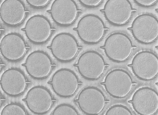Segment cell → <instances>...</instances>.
<instances>
[{
  "instance_id": "obj_1",
  "label": "cell",
  "mask_w": 158,
  "mask_h": 115,
  "mask_svg": "<svg viewBox=\"0 0 158 115\" xmlns=\"http://www.w3.org/2000/svg\"><path fill=\"white\" fill-rule=\"evenodd\" d=\"M101 48L110 60L122 63L128 60L136 47L126 34L115 32L106 38L104 45Z\"/></svg>"
},
{
  "instance_id": "obj_2",
  "label": "cell",
  "mask_w": 158,
  "mask_h": 115,
  "mask_svg": "<svg viewBox=\"0 0 158 115\" xmlns=\"http://www.w3.org/2000/svg\"><path fill=\"white\" fill-rule=\"evenodd\" d=\"M101 84L110 96L121 99L130 94L136 83L128 71L124 69H115L106 75Z\"/></svg>"
},
{
  "instance_id": "obj_3",
  "label": "cell",
  "mask_w": 158,
  "mask_h": 115,
  "mask_svg": "<svg viewBox=\"0 0 158 115\" xmlns=\"http://www.w3.org/2000/svg\"><path fill=\"white\" fill-rule=\"evenodd\" d=\"M74 66L83 78L94 81L101 78L108 65L99 53L95 51H88L81 55Z\"/></svg>"
},
{
  "instance_id": "obj_4",
  "label": "cell",
  "mask_w": 158,
  "mask_h": 115,
  "mask_svg": "<svg viewBox=\"0 0 158 115\" xmlns=\"http://www.w3.org/2000/svg\"><path fill=\"white\" fill-rule=\"evenodd\" d=\"M85 43L97 44L104 37L108 28L102 19L97 15L87 14L82 17L74 29Z\"/></svg>"
},
{
  "instance_id": "obj_5",
  "label": "cell",
  "mask_w": 158,
  "mask_h": 115,
  "mask_svg": "<svg viewBox=\"0 0 158 115\" xmlns=\"http://www.w3.org/2000/svg\"><path fill=\"white\" fill-rule=\"evenodd\" d=\"M128 66L137 78L149 81L158 75V57L152 51H141L133 57Z\"/></svg>"
},
{
  "instance_id": "obj_6",
  "label": "cell",
  "mask_w": 158,
  "mask_h": 115,
  "mask_svg": "<svg viewBox=\"0 0 158 115\" xmlns=\"http://www.w3.org/2000/svg\"><path fill=\"white\" fill-rule=\"evenodd\" d=\"M48 48L57 60L67 63L75 58L81 47L73 35L61 33L53 38Z\"/></svg>"
},
{
  "instance_id": "obj_7",
  "label": "cell",
  "mask_w": 158,
  "mask_h": 115,
  "mask_svg": "<svg viewBox=\"0 0 158 115\" xmlns=\"http://www.w3.org/2000/svg\"><path fill=\"white\" fill-rule=\"evenodd\" d=\"M74 101L81 110L86 115H99L109 103L102 90L93 86L82 89Z\"/></svg>"
},
{
  "instance_id": "obj_8",
  "label": "cell",
  "mask_w": 158,
  "mask_h": 115,
  "mask_svg": "<svg viewBox=\"0 0 158 115\" xmlns=\"http://www.w3.org/2000/svg\"><path fill=\"white\" fill-rule=\"evenodd\" d=\"M129 30L137 41L151 44L158 38V19L150 14H143L134 19Z\"/></svg>"
},
{
  "instance_id": "obj_9",
  "label": "cell",
  "mask_w": 158,
  "mask_h": 115,
  "mask_svg": "<svg viewBox=\"0 0 158 115\" xmlns=\"http://www.w3.org/2000/svg\"><path fill=\"white\" fill-rule=\"evenodd\" d=\"M48 83L55 93L62 98H70L77 92L81 83L76 74L69 69H61L52 75Z\"/></svg>"
},
{
  "instance_id": "obj_10",
  "label": "cell",
  "mask_w": 158,
  "mask_h": 115,
  "mask_svg": "<svg viewBox=\"0 0 158 115\" xmlns=\"http://www.w3.org/2000/svg\"><path fill=\"white\" fill-rule=\"evenodd\" d=\"M135 10L129 0H107L102 11L109 23L122 26L130 21Z\"/></svg>"
},
{
  "instance_id": "obj_11",
  "label": "cell",
  "mask_w": 158,
  "mask_h": 115,
  "mask_svg": "<svg viewBox=\"0 0 158 115\" xmlns=\"http://www.w3.org/2000/svg\"><path fill=\"white\" fill-rule=\"evenodd\" d=\"M22 65L32 78L42 80L50 75L55 65L46 53L39 50L31 53Z\"/></svg>"
},
{
  "instance_id": "obj_12",
  "label": "cell",
  "mask_w": 158,
  "mask_h": 115,
  "mask_svg": "<svg viewBox=\"0 0 158 115\" xmlns=\"http://www.w3.org/2000/svg\"><path fill=\"white\" fill-rule=\"evenodd\" d=\"M23 100L29 109L36 115L47 114L56 101L51 92L41 86H35L31 88Z\"/></svg>"
},
{
  "instance_id": "obj_13",
  "label": "cell",
  "mask_w": 158,
  "mask_h": 115,
  "mask_svg": "<svg viewBox=\"0 0 158 115\" xmlns=\"http://www.w3.org/2000/svg\"><path fill=\"white\" fill-rule=\"evenodd\" d=\"M129 103L139 115H155L158 112V93L149 87H142L135 92Z\"/></svg>"
},
{
  "instance_id": "obj_14",
  "label": "cell",
  "mask_w": 158,
  "mask_h": 115,
  "mask_svg": "<svg viewBox=\"0 0 158 115\" xmlns=\"http://www.w3.org/2000/svg\"><path fill=\"white\" fill-rule=\"evenodd\" d=\"M27 38L32 43L41 44L50 39L53 28L51 22L43 15H34L29 19L23 29Z\"/></svg>"
},
{
  "instance_id": "obj_15",
  "label": "cell",
  "mask_w": 158,
  "mask_h": 115,
  "mask_svg": "<svg viewBox=\"0 0 158 115\" xmlns=\"http://www.w3.org/2000/svg\"><path fill=\"white\" fill-rule=\"evenodd\" d=\"M29 83L25 74L18 68L7 69L2 75L0 80L2 91L6 95L12 97L23 94Z\"/></svg>"
},
{
  "instance_id": "obj_16",
  "label": "cell",
  "mask_w": 158,
  "mask_h": 115,
  "mask_svg": "<svg viewBox=\"0 0 158 115\" xmlns=\"http://www.w3.org/2000/svg\"><path fill=\"white\" fill-rule=\"evenodd\" d=\"M29 47L23 37L16 33L7 34L2 38L1 53L6 60L16 62L25 56Z\"/></svg>"
},
{
  "instance_id": "obj_17",
  "label": "cell",
  "mask_w": 158,
  "mask_h": 115,
  "mask_svg": "<svg viewBox=\"0 0 158 115\" xmlns=\"http://www.w3.org/2000/svg\"><path fill=\"white\" fill-rule=\"evenodd\" d=\"M80 12L74 0H54L49 11L53 21L64 26L73 24Z\"/></svg>"
},
{
  "instance_id": "obj_18",
  "label": "cell",
  "mask_w": 158,
  "mask_h": 115,
  "mask_svg": "<svg viewBox=\"0 0 158 115\" xmlns=\"http://www.w3.org/2000/svg\"><path fill=\"white\" fill-rule=\"evenodd\" d=\"M27 13L26 6L21 0H5L0 7L2 20L10 26H18L22 23Z\"/></svg>"
},
{
  "instance_id": "obj_19",
  "label": "cell",
  "mask_w": 158,
  "mask_h": 115,
  "mask_svg": "<svg viewBox=\"0 0 158 115\" xmlns=\"http://www.w3.org/2000/svg\"><path fill=\"white\" fill-rule=\"evenodd\" d=\"M1 115H27L25 108L20 104L11 103L7 104L2 110Z\"/></svg>"
},
{
  "instance_id": "obj_20",
  "label": "cell",
  "mask_w": 158,
  "mask_h": 115,
  "mask_svg": "<svg viewBox=\"0 0 158 115\" xmlns=\"http://www.w3.org/2000/svg\"><path fill=\"white\" fill-rule=\"evenodd\" d=\"M52 115H79L76 109L69 104H61L55 108Z\"/></svg>"
},
{
  "instance_id": "obj_21",
  "label": "cell",
  "mask_w": 158,
  "mask_h": 115,
  "mask_svg": "<svg viewBox=\"0 0 158 115\" xmlns=\"http://www.w3.org/2000/svg\"><path fill=\"white\" fill-rule=\"evenodd\" d=\"M106 115H132L131 111L128 107L122 104H115L107 110Z\"/></svg>"
},
{
  "instance_id": "obj_22",
  "label": "cell",
  "mask_w": 158,
  "mask_h": 115,
  "mask_svg": "<svg viewBox=\"0 0 158 115\" xmlns=\"http://www.w3.org/2000/svg\"><path fill=\"white\" fill-rule=\"evenodd\" d=\"M30 6L35 8H43L49 3L50 0H26Z\"/></svg>"
},
{
  "instance_id": "obj_23",
  "label": "cell",
  "mask_w": 158,
  "mask_h": 115,
  "mask_svg": "<svg viewBox=\"0 0 158 115\" xmlns=\"http://www.w3.org/2000/svg\"><path fill=\"white\" fill-rule=\"evenodd\" d=\"M79 2L85 6L89 8L96 7L99 6L103 0H79Z\"/></svg>"
},
{
  "instance_id": "obj_24",
  "label": "cell",
  "mask_w": 158,
  "mask_h": 115,
  "mask_svg": "<svg viewBox=\"0 0 158 115\" xmlns=\"http://www.w3.org/2000/svg\"><path fill=\"white\" fill-rule=\"evenodd\" d=\"M139 6L145 7L152 6L155 5L158 0H134Z\"/></svg>"
},
{
  "instance_id": "obj_25",
  "label": "cell",
  "mask_w": 158,
  "mask_h": 115,
  "mask_svg": "<svg viewBox=\"0 0 158 115\" xmlns=\"http://www.w3.org/2000/svg\"><path fill=\"white\" fill-rule=\"evenodd\" d=\"M156 85H158V82L157 83H156Z\"/></svg>"
},
{
  "instance_id": "obj_26",
  "label": "cell",
  "mask_w": 158,
  "mask_h": 115,
  "mask_svg": "<svg viewBox=\"0 0 158 115\" xmlns=\"http://www.w3.org/2000/svg\"><path fill=\"white\" fill-rule=\"evenodd\" d=\"M156 48H157L158 49V46H156Z\"/></svg>"
},
{
  "instance_id": "obj_27",
  "label": "cell",
  "mask_w": 158,
  "mask_h": 115,
  "mask_svg": "<svg viewBox=\"0 0 158 115\" xmlns=\"http://www.w3.org/2000/svg\"><path fill=\"white\" fill-rule=\"evenodd\" d=\"M156 10H157V11L158 12V9H156Z\"/></svg>"
}]
</instances>
